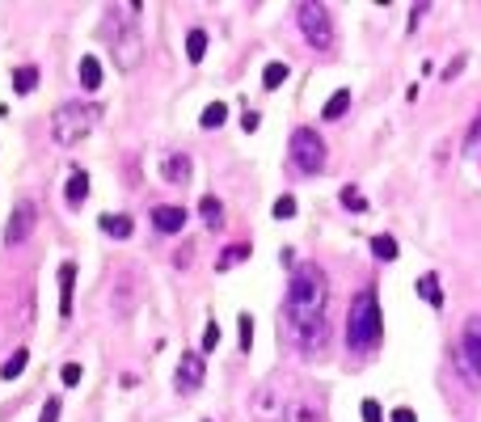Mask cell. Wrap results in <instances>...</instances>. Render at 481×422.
Listing matches in <instances>:
<instances>
[{"label":"cell","mask_w":481,"mask_h":422,"mask_svg":"<svg viewBox=\"0 0 481 422\" xmlns=\"http://www.w3.org/2000/svg\"><path fill=\"white\" fill-rule=\"evenodd\" d=\"M456 368H461L469 380H481V317H473V321L461 330V342H456Z\"/></svg>","instance_id":"obj_6"},{"label":"cell","mask_w":481,"mask_h":422,"mask_svg":"<svg viewBox=\"0 0 481 422\" xmlns=\"http://www.w3.org/2000/svg\"><path fill=\"white\" fill-rule=\"evenodd\" d=\"M389 422H418V414H414V410H406V406H401V410H393V418Z\"/></svg>","instance_id":"obj_36"},{"label":"cell","mask_w":481,"mask_h":422,"mask_svg":"<svg viewBox=\"0 0 481 422\" xmlns=\"http://www.w3.org/2000/svg\"><path fill=\"white\" fill-rule=\"evenodd\" d=\"M25 364H30V351L21 347V351H13L4 364H0V380H17L21 372H25Z\"/></svg>","instance_id":"obj_20"},{"label":"cell","mask_w":481,"mask_h":422,"mask_svg":"<svg viewBox=\"0 0 481 422\" xmlns=\"http://www.w3.org/2000/svg\"><path fill=\"white\" fill-rule=\"evenodd\" d=\"M199 216H203L207 228H220V224H224V203H220L215 194H203V199H199Z\"/></svg>","instance_id":"obj_16"},{"label":"cell","mask_w":481,"mask_h":422,"mask_svg":"<svg viewBox=\"0 0 481 422\" xmlns=\"http://www.w3.org/2000/svg\"><path fill=\"white\" fill-rule=\"evenodd\" d=\"M283 422H321V418H317V414H313L304 402H292V406L283 410Z\"/></svg>","instance_id":"obj_28"},{"label":"cell","mask_w":481,"mask_h":422,"mask_svg":"<svg viewBox=\"0 0 481 422\" xmlns=\"http://www.w3.org/2000/svg\"><path fill=\"white\" fill-rule=\"evenodd\" d=\"M346 110H351V89H338V93L321 106V118H342Z\"/></svg>","instance_id":"obj_22"},{"label":"cell","mask_w":481,"mask_h":422,"mask_svg":"<svg viewBox=\"0 0 481 422\" xmlns=\"http://www.w3.org/2000/svg\"><path fill=\"white\" fill-rule=\"evenodd\" d=\"M72 287H76V262L59 266V317H72Z\"/></svg>","instance_id":"obj_13"},{"label":"cell","mask_w":481,"mask_h":422,"mask_svg":"<svg viewBox=\"0 0 481 422\" xmlns=\"http://www.w3.org/2000/svg\"><path fill=\"white\" fill-rule=\"evenodd\" d=\"M13 89H17V93H34V89H38V68H34V63L13 68Z\"/></svg>","instance_id":"obj_18"},{"label":"cell","mask_w":481,"mask_h":422,"mask_svg":"<svg viewBox=\"0 0 481 422\" xmlns=\"http://www.w3.org/2000/svg\"><path fill=\"white\" fill-rule=\"evenodd\" d=\"M477 148H481V110L473 118V127H469V135H465V152H477Z\"/></svg>","instance_id":"obj_30"},{"label":"cell","mask_w":481,"mask_h":422,"mask_svg":"<svg viewBox=\"0 0 481 422\" xmlns=\"http://www.w3.org/2000/svg\"><path fill=\"white\" fill-rule=\"evenodd\" d=\"M385 338V313H380V296L376 287H363L355 300H351V313H346V347L355 355H368L376 351Z\"/></svg>","instance_id":"obj_2"},{"label":"cell","mask_w":481,"mask_h":422,"mask_svg":"<svg viewBox=\"0 0 481 422\" xmlns=\"http://www.w3.org/2000/svg\"><path fill=\"white\" fill-rule=\"evenodd\" d=\"M283 80H287V63H279V59H270V63L262 68V85H266V89H279Z\"/></svg>","instance_id":"obj_25"},{"label":"cell","mask_w":481,"mask_h":422,"mask_svg":"<svg viewBox=\"0 0 481 422\" xmlns=\"http://www.w3.org/2000/svg\"><path fill=\"white\" fill-rule=\"evenodd\" d=\"M182 224H186V207H173V203L152 207V228L156 232H182Z\"/></svg>","instance_id":"obj_11"},{"label":"cell","mask_w":481,"mask_h":422,"mask_svg":"<svg viewBox=\"0 0 481 422\" xmlns=\"http://www.w3.org/2000/svg\"><path fill=\"white\" fill-rule=\"evenodd\" d=\"M85 194H89V173H85V169H72V178H68V190H63L68 207H80V203H85Z\"/></svg>","instance_id":"obj_15"},{"label":"cell","mask_w":481,"mask_h":422,"mask_svg":"<svg viewBox=\"0 0 481 422\" xmlns=\"http://www.w3.org/2000/svg\"><path fill=\"white\" fill-rule=\"evenodd\" d=\"M59 410H63V406H59V397H46V406H42V418H38V422H59Z\"/></svg>","instance_id":"obj_32"},{"label":"cell","mask_w":481,"mask_h":422,"mask_svg":"<svg viewBox=\"0 0 481 422\" xmlns=\"http://www.w3.org/2000/svg\"><path fill=\"white\" fill-rule=\"evenodd\" d=\"M296 25H300V34L317 46V51H330L334 46V21H330V8L325 4H313V0H300L296 8Z\"/></svg>","instance_id":"obj_4"},{"label":"cell","mask_w":481,"mask_h":422,"mask_svg":"<svg viewBox=\"0 0 481 422\" xmlns=\"http://www.w3.org/2000/svg\"><path fill=\"white\" fill-rule=\"evenodd\" d=\"M325 304H330V283L325 271L304 262L292 275L287 287V338L304 359H321L330 347V321H325Z\"/></svg>","instance_id":"obj_1"},{"label":"cell","mask_w":481,"mask_h":422,"mask_svg":"<svg viewBox=\"0 0 481 422\" xmlns=\"http://www.w3.org/2000/svg\"><path fill=\"white\" fill-rule=\"evenodd\" d=\"M203 355L199 351H186L182 355V364H177V376H173V385H177V393H194L199 385H203Z\"/></svg>","instance_id":"obj_9"},{"label":"cell","mask_w":481,"mask_h":422,"mask_svg":"<svg viewBox=\"0 0 481 422\" xmlns=\"http://www.w3.org/2000/svg\"><path fill=\"white\" fill-rule=\"evenodd\" d=\"M215 342H220V325L207 321V330H203V351H215Z\"/></svg>","instance_id":"obj_33"},{"label":"cell","mask_w":481,"mask_h":422,"mask_svg":"<svg viewBox=\"0 0 481 422\" xmlns=\"http://www.w3.org/2000/svg\"><path fill=\"white\" fill-rule=\"evenodd\" d=\"M59 380L72 389V385H80V364H63V372H59Z\"/></svg>","instance_id":"obj_34"},{"label":"cell","mask_w":481,"mask_h":422,"mask_svg":"<svg viewBox=\"0 0 481 422\" xmlns=\"http://www.w3.org/2000/svg\"><path fill=\"white\" fill-rule=\"evenodd\" d=\"M203 55H207V30H199V25H194V30L186 34V59H190V63H199Z\"/></svg>","instance_id":"obj_21"},{"label":"cell","mask_w":481,"mask_h":422,"mask_svg":"<svg viewBox=\"0 0 481 422\" xmlns=\"http://www.w3.org/2000/svg\"><path fill=\"white\" fill-rule=\"evenodd\" d=\"M296 216V199L292 194H279L275 199V220H292Z\"/></svg>","instance_id":"obj_29"},{"label":"cell","mask_w":481,"mask_h":422,"mask_svg":"<svg viewBox=\"0 0 481 422\" xmlns=\"http://www.w3.org/2000/svg\"><path fill=\"white\" fill-rule=\"evenodd\" d=\"M372 254H376L380 262H397L401 249H397V241H393L389 232H376V237H372Z\"/></svg>","instance_id":"obj_23"},{"label":"cell","mask_w":481,"mask_h":422,"mask_svg":"<svg viewBox=\"0 0 481 422\" xmlns=\"http://www.w3.org/2000/svg\"><path fill=\"white\" fill-rule=\"evenodd\" d=\"M93 123H97V110H93V106H85V101H63V106L55 110V118H51V135H55L59 148H72V144H80V139L93 131Z\"/></svg>","instance_id":"obj_3"},{"label":"cell","mask_w":481,"mask_h":422,"mask_svg":"<svg viewBox=\"0 0 481 422\" xmlns=\"http://www.w3.org/2000/svg\"><path fill=\"white\" fill-rule=\"evenodd\" d=\"M249 258V245H228L220 258H215V271H232L237 262H245Z\"/></svg>","instance_id":"obj_24"},{"label":"cell","mask_w":481,"mask_h":422,"mask_svg":"<svg viewBox=\"0 0 481 422\" xmlns=\"http://www.w3.org/2000/svg\"><path fill=\"white\" fill-rule=\"evenodd\" d=\"M190 173H194V165H190V156H186V152H169V156L161 161V178H165V182H173V186H186V182H190Z\"/></svg>","instance_id":"obj_10"},{"label":"cell","mask_w":481,"mask_h":422,"mask_svg":"<svg viewBox=\"0 0 481 422\" xmlns=\"http://www.w3.org/2000/svg\"><path fill=\"white\" fill-rule=\"evenodd\" d=\"M418 296H423L431 309H444V292H439V275H435V271H427V275L418 279Z\"/></svg>","instance_id":"obj_17"},{"label":"cell","mask_w":481,"mask_h":422,"mask_svg":"<svg viewBox=\"0 0 481 422\" xmlns=\"http://www.w3.org/2000/svg\"><path fill=\"white\" fill-rule=\"evenodd\" d=\"M338 199H342V207H346V211H355V216H363V211H368V199L359 194V186H342V194H338Z\"/></svg>","instance_id":"obj_26"},{"label":"cell","mask_w":481,"mask_h":422,"mask_svg":"<svg viewBox=\"0 0 481 422\" xmlns=\"http://www.w3.org/2000/svg\"><path fill=\"white\" fill-rule=\"evenodd\" d=\"M80 89L85 93H97L101 89V59L97 55H85L80 59Z\"/></svg>","instance_id":"obj_14"},{"label":"cell","mask_w":481,"mask_h":422,"mask_svg":"<svg viewBox=\"0 0 481 422\" xmlns=\"http://www.w3.org/2000/svg\"><path fill=\"white\" fill-rule=\"evenodd\" d=\"M461 68H465V59H452V63H448V68H444V80H452V76H456V72H461Z\"/></svg>","instance_id":"obj_37"},{"label":"cell","mask_w":481,"mask_h":422,"mask_svg":"<svg viewBox=\"0 0 481 422\" xmlns=\"http://www.w3.org/2000/svg\"><path fill=\"white\" fill-rule=\"evenodd\" d=\"M199 123H203L207 131H215V127H224V123H228V101H211V106H203V114H199Z\"/></svg>","instance_id":"obj_19"},{"label":"cell","mask_w":481,"mask_h":422,"mask_svg":"<svg viewBox=\"0 0 481 422\" xmlns=\"http://www.w3.org/2000/svg\"><path fill=\"white\" fill-rule=\"evenodd\" d=\"M292 161H296L300 173H321L325 161H330V148L313 127H296L292 131Z\"/></svg>","instance_id":"obj_5"},{"label":"cell","mask_w":481,"mask_h":422,"mask_svg":"<svg viewBox=\"0 0 481 422\" xmlns=\"http://www.w3.org/2000/svg\"><path fill=\"white\" fill-rule=\"evenodd\" d=\"M237 342H241V351H245V355L254 351V317H249V313H241V317H237Z\"/></svg>","instance_id":"obj_27"},{"label":"cell","mask_w":481,"mask_h":422,"mask_svg":"<svg viewBox=\"0 0 481 422\" xmlns=\"http://www.w3.org/2000/svg\"><path fill=\"white\" fill-rule=\"evenodd\" d=\"M359 414H363V422H385V410H380V402H372V397L359 406Z\"/></svg>","instance_id":"obj_31"},{"label":"cell","mask_w":481,"mask_h":422,"mask_svg":"<svg viewBox=\"0 0 481 422\" xmlns=\"http://www.w3.org/2000/svg\"><path fill=\"white\" fill-rule=\"evenodd\" d=\"M258 123H262V114H258V110H249V114L241 118V127H245V131H258Z\"/></svg>","instance_id":"obj_35"},{"label":"cell","mask_w":481,"mask_h":422,"mask_svg":"<svg viewBox=\"0 0 481 422\" xmlns=\"http://www.w3.org/2000/svg\"><path fill=\"white\" fill-rule=\"evenodd\" d=\"M34 203L30 199H17V207H13V216H8V224H4V245H21L30 232H34Z\"/></svg>","instance_id":"obj_7"},{"label":"cell","mask_w":481,"mask_h":422,"mask_svg":"<svg viewBox=\"0 0 481 422\" xmlns=\"http://www.w3.org/2000/svg\"><path fill=\"white\" fill-rule=\"evenodd\" d=\"M97 228H101L106 237H114V241H127V237L135 232L131 216H118V211H106V216H97Z\"/></svg>","instance_id":"obj_12"},{"label":"cell","mask_w":481,"mask_h":422,"mask_svg":"<svg viewBox=\"0 0 481 422\" xmlns=\"http://www.w3.org/2000/svg\"><path fill=\"white\" fill-rule=\"evenodd\" d=\"M139 55H144V42H139V30H135V21H127V30H123V38H114V63H118L123 72H131V68L139 63Z\"/></svg>","instance_id":"obj_8"}]
</instances>
